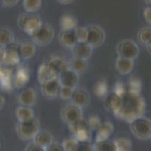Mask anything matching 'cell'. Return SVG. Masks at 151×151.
Listing matches in <instances>:
<instances>
[{
	"mask_svg": "<svg viewBox=\"0 0 151 151\" xmlns=\"http://www.w3.org/2000/svg\"><path fill=\"white\" fill-rule=\"evenodd\" d=\"M120 97V106L114 114L118 120L129 123L134 119L144 116L145 102L141 93L127 89Z\"/></svg>",
	"mask_w": 151,
	"mask_h": 151,
	"instance_id": "6da1fadb",
	"label": "cell"
},
{
	"mask_svg": "<svg viewBox=\"0 0 151 151\" xmlns=\"http://www.w3.org/2000/svg\"><path fill=\"white\" fill-rule=\"evenodd\" d=\"M40 129V122L36 117H33L27 121L17 122L16 125L17 135L20 140L24 141H32Z\"/></svg>",
	"mask_w": 151,
	"mask_h": 151,
	"instance_id": "7a4b0ae2",
	"label": "cell"
},
{
	"mask_svg": "<svg viewBox=\"0 0 151 151\" xmlns=\"http://www.w3.org/2000/svg\"><path fill=\"white\" fill-rule=\"evenodd\" d=\"M55 30L53 26L48 23H44L30 35L32 42L35 45L45 47L50 45L54 37Z\"/></svg>",
	"mask_w": 151,
	"mask_h": 151,
	"instance_id": "3957f363",
	"label": "cell"
},
{
	"mask_svg": "<svg viewBox=\"0 0 151 151\" xmlns=\"http://www.w3.org/2000/svg\"><path fill=\"white\" fill-rule=\"evenodd\" d=\"M129 128L133 135L141 141L150 138L151 120L147 117L141 116L130 122Z\"/></svg>",
	"mask_w": 151,
	"mask_h": 151,
	"instance_id": "277c9868",
	"label": "cell"
},
{
	"mask_svg": "<svg viewBox=\"0 0 151 151\" xmlns=\"http://www.w3.org/2000/svg\"><path fill=\"white\" fill-rule=\"evenodd\" d=\"M42 23V18L37 13L23 12L19 15L17 20V24L19 28L29 36Z\"/></svg>",
	"mask_w": 151,
	"mask_h": 151,
	"instance_id": "5b68a950",
	"label": "cell"
},
{
	"mask_svg": "<svg viewBox=\"0 0 151 151\" xmlns=\"http://www.w3.org/2000/svg\"><path fill=\"white\" fill-rule=\"evenodd\" d=\"M118 56L134 61L139 55L140 49L138 44L130 39H125L119 42L116 47Z\"/></svg>",
	"mask_w": 151,
	"mask_h": 151,
	"instance_id": "8992f818",
	"label": "cell"
},
{
	"mask_svg": "<svg viewBox=\"0 0 151 151\" xmlns=\"http://www.w3.org/2000/svg\"><path fill=\"white\" fill-rule=\"evenodd\" d=\"M86 43L93 48L101 46L105 40V32L99 25L90 24L86 27Z\"/></svg>",
	"mask_w": 151,
	"mask_h": 151,
	"instance_id": "52a82bcc",
	"label": "cell"
},
{
	"mask_svg": "<svg viewBox=\"0 0 151 151\" xmlns=\"http://www.w3.org/2000/svg\"><path fill=\"white\" fill-rule=\"evenodd\" d=\"M60 116L65 124L71 125L83 119V110L82 108L71 102L62 109Z\"/></svg>",
	"mask_w": 151,
	"mask_h": 151,
	"instance_id": "ba28073f",
	"label": "cell"
},
{
	"mask_svg": "<svg viewBox=\"0 0 151 151\" xmlns=\"http://www.w3.org/2000/svg\"><path fill=\"white\" fill-rule=\"evenodd\" d=\"M68 128L79 142H90L92 131L89 128L87 120L81 119L75 124L68 125Z\"/></svg>",
	"mask_w": 151,
	"mask_h": 151,
	"instance_id": "9c48e42d",
	"label": "cell"
},
{
	"mask_svg": "<svg viewBox=\"0 0 151 151\" xmlns=\"http://www.w3.org/2000/svg\"><path fill=\"white\" fill-rule=\"evenodd\" d=\"M20 43L17 42H13L12 44L5 48V57L3 63L8 66H16L20 61Z\"/></svg>",
	"mask_w": 151,
	"mask_h": 151,
	"instance_id": "30bf717a",
	"label": "cell"
},
{
	"mask_svg": "<svg viewBox=\"0 0 151 151\" xmlns=\"http://www.w3.org/2000/svg\"><path fill=\"white\" fill-rule=\"evenodd\" d=\"M61 85L58 78H53L41 84V91L44 96L47 99H53L59 96Z\"/></svg>",
	"mask_w": 151,
	"mask_h": 151,
	"instance_id": "8fae6325",
	"label": "cell"
},
{
	"mask_svg": "<svg viewBox=\"0 0 151 151\" xmlns=\"http://www.w3.org/2000/svg\"><path fill=\"white\" fill-rule=\"evenodd\" d=\"M45 62L47 63L53 73L57 75V77L62 72L69 69L68 61L65 60L63 57L58 56V55H52V56L48 57Z\"/></svg>",
	"mask_w": 151,
	"mask_h": 151,
	"instance_id": "7c38bea8",
	"label": "cell"
},
{
	"mask_svg": "<svg viewBox=\"0 0 151 151\" xmlns=\"http://www.w3.org/2000/svg\"><path fill=\"white\" fill-rule=\"evenodd\" d=\"M58 80L60 81L61 86L70 87V88H76L79 83V74L71 70V69H68L62 72L58 76Z\"/></svg>",
	"mask_w": 151,
	"mask_h": 151,
	"instance_id": "4fadbf2b",
	"label": "cell"
},
{
	"mask_svg": "<svg viewBox=\"0 0 151 151\" xmlns=\"http://www.w3.org/2000/svg\"><path fill=\"white\" fill-rule=\"evenodd\" d=\"M71 103L81 108L87 107L90 103V95L89 91L83 88H78L74 91L71 98Z\"/></svg>",
	"mask_w": 151,
	"mask_h": 151,
	"instance_id": "5bb4252c",
	"label": "cell"
},
{
	"mask_svg": "<svg viewBox=\"0 0 151 151\" xmlns=\"http://www.w3.org/2000/svg\"><path fill=\"white\" fill-rule=\"evenodd\" d=\"M17 101L22 106L32 107L36 104L37 93L32 88H28L20 91L17 96Z\"/></svg>",
	"mask_w": 151,
	"mask_h": 151,
	"instance_id": "9a60e30c",
	"label": "cell"
},
{
	"mask_svg": "<svg viewBox=\"0 0 151 151\" xmlns=\"http://www.w3.org/2000/svg\"><path fill=\"white\" fill-rule=\"evenodd\" d=\"M121 97L114 91L108 92L103 98V104L107 111L114 114L120 106Z\"/></svg>",
	"mask_w": 151,
	"mask_h": 151,
	"instance_id": "2e32d148",
	"label": "cell"
},
{
	"mask_svg": "<svg viewBox=\"0 0 151 151\" xmlns=\"http://www.w3.org/2000/svg\"><path fill=\"white\" fill-rule=\"evenodd\" d=\"M58 41L63 48L69 50L72 49L78 43L74 30H60L58 35Z\"/></svg>",
	"mask_w": 151,
	"mask_h": 151,
	"instance_id": "e0dca14e",
	"label": "cell"
},
{
	"mask_svg": "<svg viewBox=\"0 0 151 151\" xmlns=\"http://www.w3.org/2000/svg\"><path fill=\"white\" fill-rule=\"evenodd\" d=\"M114 131V127L111 122L105 121L101 123L96 130L95 142L109 139Z\"/></svg>",
	"mask_w": 151,
	"mask_h": 151,
	"instance_id": "ac0fdd59",
	"label": "cell"
},
{
	"mask_svg": "<svg viewBox=\"0 0 151 151\" xmlns=\"http://www.w3.org/2000/svg\"><path fill=\"white\" fill-rule=\"evenodd\" d=\"M116 71L121 75H128L132 73L134 67V61L129 58L118 56L114 63Z\"/></svg>",
	"mask_w": 151,
	"mask_h": 151,
	"instance_id": "d6986e66",
	"label": "cell"
},
{
	"mask_svg": "<svg viewBox=\"0 0 151 151\" xmlns=\"http://www.w3.org/2000/svg\"><path fill=\"white\" fill-rule=\"evenodd\" d=\"M93 48L86 42L77 43V45L71 49L72 56L89 60L93 55Z\"/></svg>",
	"mask_w": 151,
	"mask_h": 151,
	"instance_id": "ffe728a7",
	"label": "cell"
},
{
	"mask_svg": "<svg viewBox=\"0 0 151 151\" xmlns=\"http://www.w3.org/2000/svg\"><path fill=\"white\" fill-rule=\"evenodd\" d=\"M32 142L45 149L53 142V135L47 130L40 129L34 137Z\"/></svg>",
	"mask_w": 151,
	"mask_h": 151,
	"instance_id": "44dd1931",
	"label": "cell"
},
{
	"mask_svg": "<svg viewBox=\"0 0 151 151\" xmlns=\"http://www.w3.org/2000/svg\"><path fill=\"white\" fill-rule=\"evenodd\" d=\"M68 64H69V69L79 75L85 73L89 67L88 60L73 56L68 61Z\"/></svg>",
	"mask_w": 151,
	"mask_h": 151,
	"instance_id": "7402d4cb",
	"label": "cell"
},
{
	"mask_svg": "<svg viewBox=\"0 0 151 151\" xmlns=\"http://www.w3.org/2000/svg\"><path fill=\"white\" fill-rule=\"evenodd\" d=\"M29 80V72L24 66H20L17 69L14 79V84L17 88H21L26 85Z\"/></svg>",
	"mask_w": 151,
	"mask_h": 151,
	"instance_id": "603a6c76",
	"label": "cell"
},
{
	"mask_svg": "<svg viewBox=\"0 0 151 151\" xmlns=\"http://www.w3.org/2000/svg\"><path fill=\"white\" fill-rule=\"evenodd\" d=\"M57 75L53 73V70L50 69L46 62H44L38 67V71H37V79L40 84H42L45 82L51 80V79L57 78Z\"/></svg>",
	"mask_w": 151,
	"mask_h": 151,
	"instance_id": "cb8c5ba5",
	"label": "cell"
},
{
	"mask_svg": "<svg viewBox=\"0 0 151 151\" xmlns=\"http://www.w3.org/2000/svg\"><path fill=\"white\" fill-rule=\"evenodd\" d=\"M20 58L23 60H29L35 55L36 52L35 45L32 42H24L20 44Z\"/></svg>",
	"mask_w": 151,
	"mask_h": 151,
	"instance_id": "d4e9b609",
	"label": "cell"
},
{
	"mask_svg": "<svg viewBox=\"0 0 151 151\" xmlns=\"http://www.w3.org/2000/svg\"><path fill=\"white\" fill-rule=\"evenodd\" d=\"M15 116L18 122L27 121L35 117L33 109L30 107L19 106L15 110Z\"/></svg>",
	"mask_w": 151,
	"mask_h": 151,
	"instance_id": "484cf974",
	"label": "cell"
},
{
	"mask_svg": "<svg viewBox=\"0 0 151 151\" xmlns=\"http://www.w3.org/2000/svg\"><path fill=\"white\" fill-rule=\"evenodd\" d=\"M60 26L61 30H74L78 27V20L71 15H64L60 19Z\"/></svg>",
	"mask_w": 151,
	"mask_h": 151,
	"instance_id": "4316f807",
	"label": "cell"
},
{
	"mask_svg": "<svg viewBox=\"0 0 151 151\" xmlns=\"http://www.w3.org/2000/svg\"><path fill=\"white\" fill-rule=\"evenodd\" d=\"M13 42H14L13 32L7 27H0V45L5 48Z\"/></svg>",
	"mask_w": 151,
	"mask_h": 151,
	"instance_id": "83f0119b",
	"label": "cell"
},
{
	"mask_svg": "<svg viewBox=\"0 0 151 151\" xmlns=\"http://www.w3.org/2000/svg\"><path fill=\"white\" fill-rule=\"evenodd\" d=\"M93 92L98 98H104L108 93V85L105 79H100L95 83Z\"/></svg>",
	"mask_w": 151,
	"mask_h": 151,
	"instance_id": "f1b7e54d",
	"label": "cell"
},
{
	"mask_svg": "<svg viewBox=\"0 0 151 151\" xmlns=\"http://www.w3.org/2000/svg\"><path fill=\"white\" fill-rule=\"evenodd\" d=\"M42 6V0H23V7L25 12L37 13Z\"/></svg>",
	"mask_w": 151,
	"mask_h": 151,
	"instance_id": "f546056e",
	"label": "cell"
},
{
	"mask_svg": "<svg viewBox=\"0 0 151 151\" xmlns=\"http://www.w3.org/2000/svg\"><path fill=\"white\" fill-rule=\"evenodd\" d=\"M116 151H132V143L131 140L125 137H120L114 140Z\"/></svg>",
	"mask_w": 151,
	"mask_h": 151,
	"instance_id": "4dcf8cb0",
	"label": "cell"
},
{
	"mask_svg": "<svg viewBox=\"0 0 151 151\" xmlns=\"http://www.w3.org/2000/svg\"><path fill=\"white\" fill-rule=\"evenodd\" d=\"M137 39L142 45H147L151 42V27L141 28L137 34Z\"/></svg>",
	"mask_w": 151,
	"mask_h": 151,
	"instance_id": "1f68e13d",
	"label": "cell"
},
{
	"mask_svg": "<svg viewBox=\"0 0 151 151\" xmlns=\"http://www.w3.org/2000/svg\"><path fill=\"white\" fill-rule=\"evenodd\" d=\"M93 147L95 151H116L114 141L109 139L95 142Z\"/></svg>",
	"mask_w": 151,
	"mask_h": 151,
	"instance_id": "d6a6232c",
	"label": "cell"
},
{
	"mask_svg": "<svg viewBox=\"0 0 151 151\" xmlns=\"http://www.w3.org/2000/svg\"><path fill=\"white\" fill-rule=\"evenodd\" d=\"M78 144H79V141L75 137L65 139L62 143L64 151H75Z\"/></svg>",
	"mask_w": 151,
	"mask_h": 151,
	"instance_id": "836d02e7",
	"label": "cell"
},
{
	"mask_svg": "<svg viewBox=\"0 0 151 151\" xmlns=\"http://www.w3.org/2000/svg\"><path fill=\"white\" fill-rule=\"evenodd\" d=\"M141 87H142V84H141V80L138 77H132L129 81L127 89L134 91V92H137V93H141Z\"/></svg>",
	"mask_w": 151,
	"mask_h": 151,
	"instance_id": "e575fe53",
	"label": "cell"
},
{
	"mask_svg": "<svg viewBox=\"0 0 151 151\" xmlns=\"http://www.w3.org/2000/svg\"><path fill=\"white\" fill-rule=\"evenodd\" d=\"M74 33H75V38H76L78 43L86 42V27H83V26H78V27L74 30Z\"/></svg>",
	"mask_w": 151,
	"mask_h": 151,
	"instance_id": "d590c367",
	"label": "cell"
},
{
	"mask_svg": "<svg viewBox=\"0 0 151 151\" xmlns=\"http://www.w3.org/2000/svg\"><path fill=\"white\" fill-rule=\"evenodd\" d=\"M75 88L66 86H61L59 92V96L62 100H71Z\"/></svg>",
	"mask_w": 151,
	"mask_h": 151,
	"instance_id": "8d00e7d4",
	"label": "cell"
},
{
	"mask_svg": "<svg viewBox=\"0 0 151 151\" xmlns=\"http://www.w3.org/2000/svg\"><path fill=\"white\" fill-rule=\"evenodd\" d=\"M87 123H88V126L90 129L92 131H93L97 129V128L99 126V125L101 123V121L98 116L93 115V116H90L89 117V119L87 120Z\"/></svg>",
	"mask_w": 151,
	"mask_h": 151,
	"instance_id": "74e56055",
	"label": "cell"
},
{
	"mask_svg": "<svg viewBox=\"0 0 151 151\" xmlns=\"http://www.w3.org/2000/svg\"><path fill=\"white\" fill-rule=\"evenodd\" d=\"M75 151H95L93 144L90 142H79L78 147Z\"/></svg>",
	"mask_w": 151,
	"mask_h": 151,
	"instance_id": "f35d334b",
	"label": "cell"
},
{
	"mask_svg": "<svg viewBox=\"0 0 151 151\" xmlns=\"http://www.w3.org/2000/svg\"><path fill=\"white\" fill-rule=\"evenodd\" d=\"M126 90H127V88H126V85H125L124 83L122 81H118L115 84L114 88L113 91L114 92H116V94H118L120 96H121Z\"/></svg>",
	"mask_w": 151,
	"mask_h": 151,
	"instance_id": "ab89813d",
	"label": "cell"
},
{
	"mask_svg": "<svg viewBox=\"0 0 151 151\" xmlns=\"http://www.w3.org/2000/svg\"><path fill=\"white\" fill-rule=\"evenodd\" d=\"M45 151H64V150H63V146H62V144H60L57 142L53 141L51 144L45 148Z\"/></svg>",
	"mask_w": 151,
	"mask_h": 151,
	"instance_id": "60d3db41",
	"label": "cell"
},
{
	"mask_svg": "<svg viewBox=\"0 0 151 151\" xmlns=\"http://www.w3.org/2000/svg\"><path fill=\"white\" fill-rule=\"evenodd\" d=\"M143 16H144V18H145V21L148 23L151 27V6L146 7L145 8V10L143 12Z\"/></svg>",
	"mask_w": 151,
	"mask_h": 151,
	"instance_id": "b9f144b4",
	"label": "cell"
},
{
	"mask_svg": "<svg viewBox=\"0 0 151 151\" xmlns=\"http://www.w3.org/2000/svg\"><path fill=\"white\" fill-rule=\"evenodd\" d=\"M24 151H45V149L42 147L35 144L33 142H30L26 147Z\"/></svg>",
	"mask_w": 151,
	"mask_h": 151,
	"instance_id": "7bdbcfd3",
	"label": "cell"
},
{
	"mask_svg": "<svg viewBox=\"0 0 151 151\" xmlns=\"http://www.w3.org/2000/svg\"><path fill=\"white\" fill-rule=\"evenodd\" d=\"M19 0H0V3L5 8L13 7L18 3Z\"/></svg>",
	"mask_w": 151,
	"mask_h": 151,
	"instance_id": "ee69618b",
	"label": "cell"
},
{
	"mask_svg": "<svg viewBox=\"0 0 151 151\" xmlns=\"http://www.w3.org/2000/svg\"><path fill=\"white\" fill-rule=\"evenodd\" d=\"M4 57H5V48L0 45V64L3 63Z\"/></svg>",
	"mask_w": 151,
	"mask_h": 151,
	"instance_id": "f6af8a7d",
	"label": "cell"
},
{
	"mask_svg": "<svg viewBox=\"0 0 151 151\" xmlns=\"http://www.w3.org/2000/svg\"><path fill=\"white\" fill-rule=\"evenodd\" d=\"M5 102H6V101H5V97H4L3 95H0V111H1V110L4 108V107H5Z\"/></svg>",
	"mask_w": 151,
	"mask_h": 151,
	"instance_id": "bcb514c9",
	"label": "cell"
},
{
	"mask_svg": "<svg viewBox=\"0 0 151 151\" xmlns=\"http://www.w3.org/2000/svg\"><path fill=\"white\" fill-rule=\"evenodd\" d=\"M57 1L62 5H69L75 2V0H57Z\"/></svg>",
	"mask_w": 151,
	"mask_h": 151,
	"instance_id": "7dc6e473",
	"label": "cell"
},
{
	"mask_svg": "<svg viewBox=\"0 0 151 151\" xmlns=\"http://www.w3.org/2000/svg\"><path fill=\"white\" fill-rule=\"evenodd\" d=\"M146 46H147V50L148 53L151 55V42L150 44H148L147 45H146Z\"/></svg>",
	"mask_w": 151,
	"mask_h": 151,
	"instance_id": "c3c4849f",
	"label": "cell"
},
{
	"mask_svg": "<svg viewBox=\"0 0 151 151\" xmlns=\"http://www.w3.org/2000/svg\"><path fill=\"white\" fill-rule=\"evenodd\" d=\"M143 2L145 4H146V5H151V0H142Z\"/></svg>",
	"mask_w": 151,
	"mask_h": 151,
	"instance_id": "681fc988",
	"label": "cell"
},
{
	"mask_svg": "<svg viewBox=\"0 0 151 151\" xmlns=\"http://www.w3.org/2000/svg\"><path fill=\"white\" fill-rule=\"evenodd\" d=\"M0 147H1V143H0Z\"/></svg>",
	"mask_w": 151,
	"mask_h": 151,
	"instance_id": "f907efd6",
	"label": "cell"
},
{
	"mask_svg": "<svg viewBox=\"0 0 151 151\" xmlns=\"http://www.w3.org/2000/svg\"><path fill=\"white\" fill-rule=\"evenodd\" d=\"M150 139H151V135H150Z\"/></svg>",
	"mask_w": 151,
	"mask_h": 151,
	"instance_id": "816d5d0a",
	"label": "cell"
},
{
	"mask_svg": "<svg viewBox=\"0 0 151 151\" xmlns=\"http://www.w3.org/2000/svg\"><path fill=\"white\" fill-rule=\"evenodd\" d=\"M0 5H1V3H0Z\"/></svg>",
	"mask_w": 151,
	"mask_h": 151,
	"instance_id": "f5cc1de1",
	"label": "cell"
}]
</instances>
